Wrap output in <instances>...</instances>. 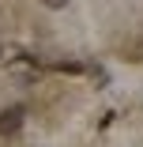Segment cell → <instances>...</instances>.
<instances>
[{
  "label": "cell",
  "mask_w": 143,
  "mask_h": 147,
  "mask_svg": "<svg viewBox=\"0 0 143 147\" xmlns=\"http://www.w3.org/2000/svg\"><path fill=\"white\" fill-rule=\"evenodd\" d=\"M42 4H45V8H64L68 0H42Z\"/></svg>",
  "instance_id": "7a4b0ae2"
},
{
  "label": "cell",
  "mask_w": 143,
  "mask_h": 147,
  "mask_svg": "<svg viewBox=\"0 0 143 147\" xmlns=\"http://www.w3.org/2000/svg\"><path fill=\"white\" fill-rule=\"evenodd\" d=\"M23 121H26V109H23V106H8V109H0V140L15 136V132L23 128Z\"/></svg>",
  "instance_id": "6da1fadb"
}]
</instances>
